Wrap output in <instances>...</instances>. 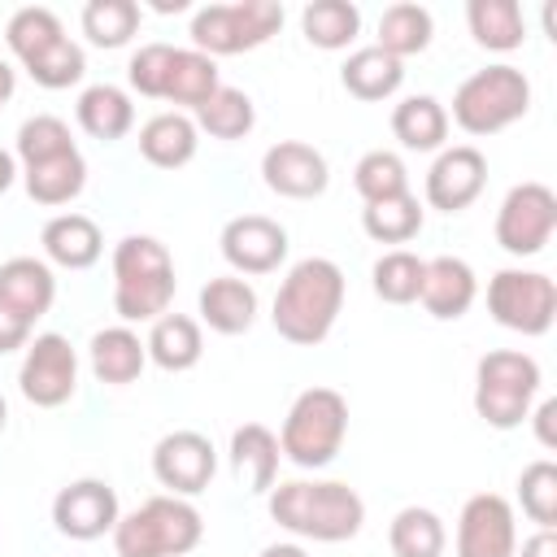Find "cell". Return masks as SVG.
Instances as JSON below:
<instances>
[{
    "instance_id": "6da1fadb",
    "label": "cell",
    "mask_w": 557,
    "mask_h": 557,
    "mask_svg": "<svg viewBox=\"0 0 557 557\" xmlns=\"http://www.w3.org/2000/svg\"><path fill=\"white\" fill-rule=\"evenodd\" d=\"M270 518L296 540L344 544L366 522V500L339 479H287L270 487Z\"/></svg>"
},
{
    "instance_id": "7a4b0ae2",
    "label": "cell",
    "mask_w": 557,
    "mask_h": 557,
    "mask_svg": "<svg viewBox=\"0 0 557 557\" xmlns=\"http://www.w3.org/2000/svg\"><path fill=\"white\" fill-rule=\"evenodd\" d=\"M344 270L331 257H305L287 270V278L274 292V331L296 344V348H313L331 335L339 309H344Z\"/></svg>"
},
{
    "instance_id": "3957f363",
    "label": "cell",
    "mask_w": 557,
    "mask_h": 557,
    "mask_svg": "<svg viewBox=\"0 0 557 557\" xmlns=\"http://www.w3.org/2000/svg\"><path fill=\"white\" fill-rule=\"evenodd\" d=\"M174 257L152 235H126L113 248V309L122 322H157L174 300Z\"/></svg>"
},
{
    "instance_id": "277c9868",
    "label": "cell",
    "mask_w": 557,
    "mask_h": 557,
    "mask_svg": "<svg viewBox=\"0 0 557 557\" xmlns=\"http://www.w3.org/2000/svg\"><path fill=\"white\" fill-rule=\"evenodd\" d=\"M205 518L183 496H148L139 509L122 513L113 527L117 557H183L200 544Z\"/></svg>"
},
{
    "instance_id": "5b68a950",
    "label": "cell",
    "mask_w": 557,
    "mask_h": 557,
    "mask_svg": "<svg viewBox=\"0 0 557 557\" xmlns=\"http://www.w3.org/2000/svg\"><path fill=\"white\" fill-rule=\"evenodd\" d=\"M348 435V400L335 387H305L278 431V448L300 470H322L339 457Z\"/></svg>"
},
{
    "instance_id": "8992f818",
    "label": "cell",
    "mask_w": 557,
    "mask_h": 557,
    "mask_svg": "<svg viewBox=\"0 0 557 557\" xmlns=\"http://www.w3.org/2000/svg\"><path fill=\"white\" fill-rule=\"evenodd\" d=\"M540 383H544L540 361L531 352L518 348L483 352L474 366V413L496 431H513L522 426V418H531Z\"/></svg>"
},
{
    "instance_id": "52a82bcc",
    "label": "cell",
    "mask_w": 557,
    "mask_h": 557,
    "mask_svg": "<svg viewBox=\"0 0 557 557\" xmlns=\"http://www.w3.org/2000/svg\"><path fill=\"white\" fill-rule=\"evenodd\" d=\"M527 109H531V78L505 61L474 70L453 91V122L466 135H496L518 117H527Z\"/></svg>"
},
{
    "instance_id": "ba28073f",
    "label": "cell",
    "mask_w": 557,
    "mask_h": 557,
    "mask_svg": "<svg viewBox=\"0 0 557 557\" xmlns=\"http://www.w3.org/2000/svg\"><path fill=\"white\" fill-rule=\"evenodd\" d=\"M283 26V4L274 0H235V4H205L191 17V48L205 57H235L252 52L274 39Z\"/></svg>"
},
{
    "instance_id": "9c48e42d",
    "label": "cell",
    "mask_w": 557,
    "mask_h": 557,
    "mask_svg": "<svg viewBox=\"0 0 557 557\" xmlns=\"http://www.w3.org/2000/svg\"><path fill=\"white\" fill-rule=\"evenodd\" d=\"M487 313L518 335H544L557 318V283L540 270H496L487 283Z\"/></svg>"
},
{
    "instance_id": "30bf717a",
    "label": "cell",
    "mask_w": 557,
    "mask_h": 557,
    "mask_svg": "<svg viewBox=\"0 0 557 557\" xmlns=\"http://www.w3.org/2000/svg\"><path fill=\"white\" fill-rule=\"evenodd\" d=\"M557 231V196L544 183H518L496 209V244L509 257H535Z\"/></svg>"
},
{
    "instance_id": "8fae6325",
    "label": "cell",
    "mask_w": 557,
    "mask_h": 557,
    "mask_svg": "<svg viewBox=\"0 0 557 557\" xmlns=\"http://www.w3.org/2000/svg\"><path fill=\"white\" fill-rule=\"evenodd\" d=\"M17 387L30 405L39 409H57L78 392V352L65 335L44 331L26 344L22 370H17Z\"/></svg>"
},
{
    "instance_id": "7c38bea8",
    "label": "cell",
    "mask_w": 557,
    "mask_h": 557,
    "mask_svg": "<svg viewBox=\"0 0 557 557\" xmlns=\"http://www.w3.org/2000/svg\"><path fill=\"white\" fill-rule=\"evenodd\" d=\"M152 474L170 496H200L218 474V448L200 431H170L152 448Z\"/></svg>"
},
{
    "instance_id": "4fadbf2b",
    "label": "cell",
    "mask_w": 557,
    "mask_h": 557,
    "mask_svg": "<svg viewBox=\"0 0 557 557\" xmlns=\"http://www.w3.org/2000/svg\"><path fill=\"white\" fill-rule=\"evenodd\" d=\"M518 522L500 492H474L457 518V557H513Z\"/></svg>"
},
{
    "instance_id": "5bb4252c",
    "label": "cell",
    "mask_w": 557,
    "mask_h": 557,
    "mask_svg": "<svg viewBox=\"0 0 557 557\" xmlns=\"http://www.w3.org/2000/svg\"><path fill=\"white\" fill-rule=\"evenodd\" d=\"M117 518H122V505H117V492L104 479H74L52 496V522L70 540L113 535Z\"/></svg>"
},
{
    "instance_id": "9a60e30c",
    "label": "cell",
    "mask_w": 557,
    "mask_h": 557,
    "mask_svg": "<svg viewBox=\"0 0 557 557\" xmlns=\"http://www.w3.org/2000/svg\"><path fill=\"white\" fill-rule=\"evenodd\" d=\"M487 187V157L474 144L440 148V157L426 170V205L440 213L470 209Z\"/></svg>"
},
{
    "instance_id": "2e32d148",
    "label": "cell",
    "mask_w": 557,
    "mask_h": 557,
    "mask_svg": "<svg viewBox=\"0 0 557 557\" xmlns=\"http://www.w3.org/2000/svg\"><path fill=\"white\" fill-rule=\"evenodd\" d=\"M222 257L235 274H270L287 261V231L265 213H239L222 226Z\"/></svg>"
},
{
    "instance_id": "e0dca14e",
    "label": "cell",
    "mask_w": 557,
    "mask_h": 557,
    "mask_svg": "<svg viewBox=\"0 0 557 557\" xmlns=\"http://www.w3.org/2000/svg\"><path fill=\"white\" fill-rule=\"evenodd\" d=\"M261 178L274 196H287V200H313L326 191L331 183V170H326V157L313 148V144H300V139H278L265 148L261 157Z\"/></svg>"
},
{
    "instance_id": "ac0fdd59",
    "label": "cell",
    "mask_w": 557,
    "mask_h": 557,
    "mask_svg": "<svg viewBox=\"0 0 557 557\" xmlns=\"http://www.w3.org/2000/svg\"><path fill=\"white\" fill-rule=\"evenodd\" d=\"M57 300V278L52 265L39 257H9L0 265V309L35 326Z\"/></svg>"
},
{
    "instance_id": "d6986e66",
    "label": "cell",
    "mask_w": 557,
    "mask_h": 557,
    "mask_svg": "<svg viewBox=\"0 0 557 557\" xmlns=\"http://www.w3.org/2000/svg\"><path fill=\"white\" fill-rule=\"evenodd\" d=\"M479 296V278L470 270V261L461 257H431L426 270H422V292L418 300L426 305L431 318L440 322H457Z\"/></svg>"
},
{
    "instance_id": "ffe728a7",
    "label": "cell",
    "mask_w": 557,
    "mask_h": 557,
    "mask_svg": "<svg viewBox=\"0 0 557 557\" xmlns=\"http://www.w3.org/2000/svg\"><path fill=\"white\" fill-rule=\"evenodd\" d=\"M278 457H283V448H278V435L270 426L244 422L231 431V470H235L244 492H257V496L270 492L278 479Z\"/></svg>"
},
{
    "instance_id": "44dd1931",
    "label": "cell",
    "mask_w": 557,
    "mask_h": 557,
    "mask_svg": "<svg viewBox=\"0 0 557 557\" xmlns=\"http://www.w3.org/2000/svg\"><path fill=\"white\" fill-rule=\"evenodd\" d=\"M200 322L218 335H244L257 322V287L239 274L209 278L200 287Z\"/></svg>"
},
{
    "instance_id": "7402d4cb",
    "label": "cell",
    "mask_w": 557,
    "mask_h": 557,
    "mask_svg": "<svg viewBox=\"0 0 557 557\" xmlns=\"http://www.w3.org/2000/svg\"><path fill=\"white\" fill-rule=\"evenodd\" d=\"M39 244H44V257L52 265H61V270H87L104 252V235H100V226L87 213H57V218H48Z\"/></svg>"
},
{
    "instance_id": "603a6c76",
    "label": "cell",
    "mask_w": 557,
    "mask_h": 557,
    "mask_svg": "<svg viewBox=\"0 0 557 557\" xmlns=\"http://www.w3.org/2000/svg\"><path fill=\"white\" fill-rule=\"evenodd\" d=\"M87 357H91V374L109 387H126L144 374L148 366V348L144 339L131 331V326H104L91 335L87 344Z\"/></svg>"
},
{
    "instance_id": "cb8c5ba5",
    "label": "cell",
    "mask_w": 557,
    "mask_h": 557,
    "mask_svg": "<svg viewBox=\"0 0 557 557\" xmlns=\"http://www.w3.org/2000/svg\"><path fill=\"white\" fill-rule=\"evenodd\" d=\"M196 144H200V131L187 113L170 109V113H157L139 126V152L148 165L157 170H183L191 157H196Z\"/></svg>"
},
{
    "instance_id": "d4e9b609",
    "label": "cell",
    "mask_w": 557,
    "mask_h": 557,
    "mask_svg": "<svg viewBox=\"0 0 557 557\" xmlns=\"http://www.w3.org/2000/svg\"><path fill=\"white\" fill-rule=\"evenodd\" d=\"M339 83H344L348 96L374 104V100H387V96L400 91V83H405V61H396V57H387L383 48L370 44V48L348 52V61L339 65Z\"/></svg>"
},
{
    "instance_id": "484cf974",
    "label": "cell",
    "mask_w": 557,
    "mask_h": 557,
    "mask_svg": "<svg viewBox=\"0 0 557 557\" xmlns=\"http://www.w3.org/2000/svg\"><path fill=\"white\" fill-rule=\"evenodd\" d=\"M144 348H148V361H157V366L170 370V374H183V370H191V366L200 361V352H205L200 322L187 318V313H161V318L152 322Z\"/></svg>"
},
{
    "instance_id": "4316f807",
    "label": "cell",
    "mask_w": 557,
    "mask_h": 557,
    "mask_svg": "<svg viewBox=\"0 0 557 557\" xmlns=\"http://www.w3.org/2000/svg\"><path fill=\"white\" fill-rule=\"evenodd\" d=\"M74 113H78V126H83L91 139H100V144H113V139H122V135L135 126V104H131V96H126L122 87H113V83H91V87L78 96Z\"/></svg>"
},
{
    "instance_id": "83f0119b",
    "label": "cell",
    "mask_w": 557,
    "mask_h": 557,
    "mask_svg": "<svg viewBox=\"0 0 557 557\" xmlns=\"http://www.w3.org/2000/svg\"><path fill=\"white\" fill-rule=\"evenodd\" d=\"M392 135L409 152H440L448 139V109L435 96H405L392 109Z\"/></svg>"
},
{
    "instance_id": "f1b7e54d",
    "label": "cell",
    "mask_w": 557,
    "mask_h": 557,
    "mask_svg": "<svg viewBox=\"0 0 557 557\" xmlns=\"http://www.w3.org/2000/svg\"><path fill=\"white\" fill-rule=\"evenodd\" d=\"M22 183H26V196H30L35 205L57 209V205H70V200L87 187V161H83V152L74 148V152H61V157H52V161L26 165V170H22Z\"/></svg>"
},
{
    "instance_id": "f546056e",
    "label": "cell",
    "mask_w": 557,
    "mask_h": 557,
    "mask_svg": "<svg viewBox=\"0 0 557 557\" xmlns=\"http://www.w3.org/2000/svg\"><path fill=\"white\" fill-rule=\"evenodd\" d=\"M466 22H470L474 44L487 52H513L527 39V22H522L518 0H470Z\"/></svg>"
},
{
    "instance_id": "4dcf8cb0",
    "label": "cell",
    "mask_w": 557,
    "mask_h": 557,
    "mask_svg": "<svg viewBox=\"0 0 557 557\" xmlns=\"http://www.w3.org/2000/svg\"><path fill=\"white\" fill-rule=\"evenodd\" d=\"M431 35H435L431 9H422V4H413V0H400V4H387V9H383V17H379V44H374V48H383V52L396 57V61H405V57L426 52Z\"/></svg>"
},
{
    "instance_id": "1f68e13d",
    "label": "cell",
    "mask_w": 557,
    "mask_h": 557,
    "mask_svg": "<svg viewBox=\"0 0 557 557\" xmlns=\"http://www.w3.org/2000/svg\"><path fill=\"white\" fill-rule=\"evenodd\" d=\"M300 30L313 48L322 52H339L357 39L361 30V9L352 0H313L300 9Z\"/></svg>"
},
{
    "instance_id": "d6a6232c",
    "label": "cell",
    "mask_w": 557,
    "mask_h": 557,
    "mask_svg": "<svg viewBox=\"0 0 557 557\" xmlns=\"http://www.w3.org/2000/svg\"><path fill=\"white\" fill-rule=\"evenodd\" d=\"M222 87L218 78V61L196 52V48H174V65H170V83H165V96L170 104H183V109H200L213 91Z\"/></svg>"
},
{
    "instance_id": "836d02e7",
    "label": "cell",
    "mask_w": 557,
    "mask_h": 557,
    "mask_svg": "<svg viewBox=\"0 0 557 557\" xmlns=\"http://www.w3.org/2000/svg\"><path fill=\"white\" fill-rule=\"evenodd\" d=\"M387 544L396 557H444V544H448V531L440 522L435 509L426 505H405L392 527H387Z\"/></svg>"
},
{
    "instance_id": "e575fe53",
    "label": "cell",
    "mask_w": 557,
    "mask_h": 557,
    "mask_svg": "<svg viewBox=\"0 0 557 557\" xmlns=\"http://www.w3.org/2000/svg\"><path fill=\"white\" fill-rule=\"evenodd\" d=\"M191 122H196V131H205V135H213V139H244V135L257 126V104H252L248 91L222 83V87L196 109Z\"/></svg>"
},
{
    "instance_id": "d590c367",
    "label": "cell",
    "mask_w": 557,
    "mask_h": 557,
    "mask_svg": "<svg viewBox=\"0 0 557 557\" xmlns=\"http://www.w3.org/2000/svg\"><path fill=\"white\" fill-rule=\"evenodd\" d=\"M361 231L374 244H409L422 231V205L413 191L392 196V200H374L361 209Z\"/></svg>"
},
{
    "instance_id": "8d00e7d4",
    "label": "cell",
    "mask_w": 557,
    "mask_h": 557,
    "mask_svg": "<svg viewBox=\"0 0 557 557\" xmlns=\"http://www.w3.org/2000/svg\"><path fill=\"white\" fill-rule=\"evenodd\" d=\"M422 270H426V261H422L418 252H409V248L383 252V257L374 261V270H370L374 296H379L383 305H413L418 292H422Z\"/></svg>"
},
{
    "instance_id": "74e56055",
    "label": "cell",
    "mask_w": 557,
    "mask_h": 557,
    "mask_svg": "<svg viewBox=\"0 0 557 557\" xmlns=\"http://www.w3.org/2000/svg\"><path fill=\"white\" fill-rule=\"evenodd\" d=\"M4 39H9L13 57L26 65V61H35L39 52H48L57 39H65V26H61V17H57L52 9H44V4H26V9H17V13L9 17Z\"/></svg>"
},
{
    "instance_id": "f35d334b",
    "label": "cell",
    "mask_w": 557,
    "mask_h": 557,
    "mask_svg": "<svg viewBox=\"0 0 557 557\" xmlns=\"http://www.w3.org/2000/svg\"><path fill=\"white\" fill-rule=\"evenodd\" d=\"M139 30V4L135 0H87L83 9V35L96 48H126Z\"/></svg>"
},
{
    "instance_id": "ab89813d",
    "label": "cell",
    "mask_w": 557,
    "mask_h": 557,
    "mask_svg": "<svg viewBox=\"0 0 557 557\" xmlns=\"http://www.w3.org/2000/svg\"><path fill=\"white\" fill-rule=\"evenodd\" d=\"M352 187H357V196H361L366 205L392 200V196H405V191H409V170H405V161H400L396 152L374 148V152H366V157L352 165Z\"/></svg>"
},
{
    "instance_id": "60d3db41",
    "label": "cell",
    "mask_w": 557,
    "mask_h": 557,
    "mask_svg": "<svg viewBox=\"0 0 557 557\" xmlns=\"http://www.w3.org/2000/svg\"><path fill=\"white\" fill-rule=\"evenodd\" d=\"M61 152H74V135L70 126L57 117V113H35L17 126V157L22 165H39V161H52Z\"/></svg>"
},
{
    "instance_id": "b9f144b4",
    "label": "cell",
    "mask_w": 557,
    "mask_h": 557,
    "mask_svg": "<svg viewBox=\"0 0 557 557\" xmlns=\"http://www.w3.org/2000/svg\"><path fill=\"white\" fill-rule=\"evenodd\" d=\"M518 505L535 527H553L557 522V466L548 457L531 461L518 474Z\"/></svg>"
},
{
    "instance_id": "7bdbcfd3",
    "label": "cell",
    "mask_w": 557,
    "mask_h": 557,
    "mask_svg": "<svg viewBox=\"0 0 557 557\" xmlns=\"http://www.w3.org/2000/svg\"><path fill=\"white\" fill-rule=\"evenodd\" d=\"M26 74H30L39 87H48V91L74 87V83L87 74V52L65 35V39H57L48 52H39L35 61H26Z\"/></svg>"
},
{
    "instance_id": "ee69618b",
    "label": "cell",
    "mask_w": 557,
    "mask_h": 557,
    "mask_svg": "<svg viewBox=\"0 0 557 557\" xmlns=\"http://www.w3.org/2000/svg\"><path fill=\"white\" fill-rule=\"evenodd\" d=\"M170 65H174V44H144L131 65H126V78L139 96H152L161 100L165 96V83H170Z\"/></svg>"
},
{
    "instance_id": "f6af8a7d",
    "label": "cell",
    "mask_w": 557,
    "mask_h": 557,
    "mask_svg": "<svg viewBox=\"0 0 557 557\" xmlns=\"http://www.w3.org/2000/svg\"><path fill=\"white\" fill-rule=\"evenodd\" d=\"M26 344H30V326H26L22 318H13V313L0 309V357H4V352H17V348H26Z\"/></svg>"
},
{
    "instance_id": "bcb514c9",
    "label": "cell",
    "mask_w": 557,
    "mask_h": 557,
    "mask_svg": "<svg viewBox=\"0 0 557 557\" xmlns=\"http://www.w3.org/2000/svg\"><path fill=\"white\" fill-rule=\"evenodd\" d=\"M535 440L544 444V448H557V400L548 396V400H540V409H535Z\"/></svg>"
},
{
    "instance_id": "7dc6e473",
    "label": "cell",
    "mask_w": 557,
    "mask_h": 557,
    "mask_svg": "<svg viewBox=\"0 0 557 557\" xmlns=\"http://www.w3.org/2000/svg\"><path fill=\"white\" fill-rule=\"evenodd\" d=\"M522 557H557V531L540 527L535 535H527L522 540Z\"/></svg>"
},
{
    "instance_id": "c3c4849f",
    "label": "cell",
    "mask_w": 557,
    "mask_h": 557,
    "mask_svg": "<svg viewBox=\"0 0 557 557\" xmlns=\"http://www.w3.org/2000/svg\"><path fill=\"white\" fill-rule=\"evenodd\" d=\"M13 178H17V161H13V152L0 148V196L13 187Z\"/></svg>"
},
{
    "instance_id": "681fc988",
    "label": "cell",
    "mask_w": 557,
    "mask_h": 557,
    "mask_svg": "<svg viewBox=\"0 0 557 557\" xmlns=\"http://www.w3.org/2000/svg\"><path fill=\"white\" fill-rule=\"evenodd\" d=\"M13 91H17V74H13V65H9V61H0V104H4Z\"/></svg>"
},
{
    "instance_id": "f907efd6",
    "label": "cell",
    "mask_w": 557,
    "mask_h": 557,
    "mask_svg": "<svg viewBox=\"0 0 557 557\" xmlns=\"http://www.w3.org/2000/svg\"><path fill=\"white\" fill-rule=\"evenodd\" d=\"M257 557H309L300 544H265Z\"/></svg>"
},
{
    "instance_id": "816d5d0a",
    "label": "cell",
    "mask_w": 557,
    "mask_h": 557,
    "mask_svg": "<svg viewBox=\"0 0 557 557\" xmlns=\"http://www.w3.org/2000/svg\"><path fill=\"white\" fill-rule=\"evenodd\" d=\"M4 422H9V405H4V396H0V431H4Z\"/></svg>"
}]
</instances>
